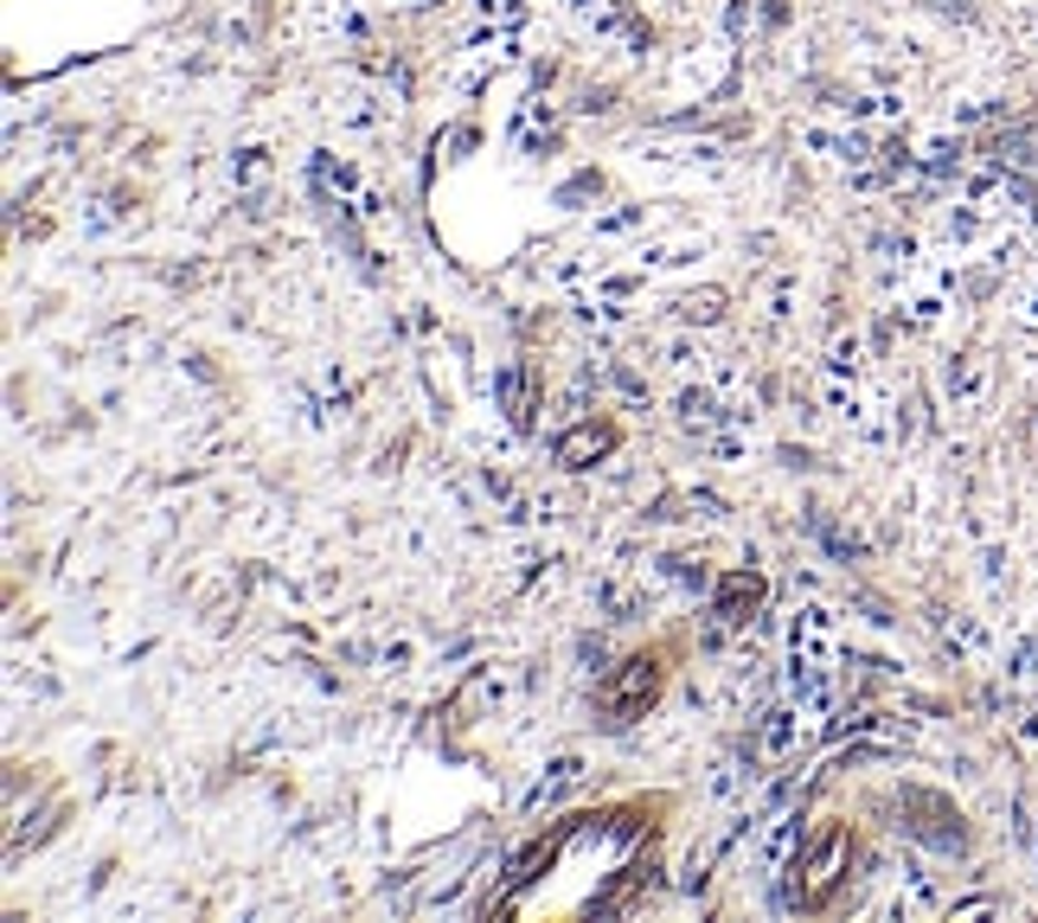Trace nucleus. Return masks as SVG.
<instances>
[{"instance_id":"f257e3e1","label":"nucleus","mask_w":1038,"mask_h":923,"mask_svg":"<svg viewBox=\"0 0 1038 923\" xmlns=\"http://www.w3.org/2000/svg\"><path fill=\"white\" fill-rule=\"evenodd\" d=\"M846 853H853V834H846V828H828L815 847L795 859V892H789L795 911H821V905H828L840 872H846Z\"/></svg>"},{"instance_id":"f03ea898","label":"nucleus","mask_w":1038,"mask_h":923,"mask_svg":"<svg viewBox=\"0 0 1038 923\" xmlns=\"http://www.w3.org/2000/svg\"><path fill=\"white\" fill-rule=\"evenodd\" d=\"M603 712L616 718V725H628V718H641V712L661 700V654H628L623 667L603 680Z\"/></svg>"},{"instance_id":"7ed1b4c3","label":"nucleus","mask_w":1038,"mask_h":923,"mask_svg":"<svg viewBox=\"0 0 1038 923\" xmlns=\"http://www.w3.org/2000/svg\"><path fill=\"white\" fill-rule=\"evenodd\" d=\"M904 834L910 841H923V847H962V815H956V802L949 795H936V789H904Z\"/></svg>"},{"instance_id":"20e7f679","label":"nucleus","mask_w":1038,"mask_h":923,"mask_svg":"<svg viewBox=\"0 0 1038 923\" xmlns=\"http://www.w3.org/2000/svg\"><path fill=\"white\" fill-rule=\"evenodd\" d=\"M763 603V577L757 571H725L712 590V641H725L731 629H744Z\"/></svg>"},{"instance_id":"39448f33","label":"nucleus","mask_w":1038,"mask_h":923,"mask_svg":"<svg viewBox=\"0 0 1038 923\" xmlns=\"http://www.w3.org/2000/svg\"><path fill=\"white\" fill-rule=\"evenodd\" d=\"M315 174H321V187H328V193H334V200H341L353 218H379V213H385V200H379V193L359 180V167H353V161L321 154V161H315Z\"/></svg>"},{"instance_id":"423d86ee","label":"nucleus","mask_w":1038,"mask_h":923,"mask_svg":"<svg viewBox=\"0 0 1038 923\" xmlns=\"http://www.w3.org/2000/svg\"><path fill=\"white\" fill-rule=\"evenodd\" d=\"M494 392H500V405H507V424L533 430V418H539V385H533V366H526V359L500 366V372H494Z\"/></svg>"},{"instance_id":"0eeeda50","label":"nucleus","mask_w":1038,"mask_h":923,"mask_svg":"<svg viewBox=\"0 0 1038 923\" xmlns=\"http://www.w3.org/2000/svg\"><path fill=\"white\" fill-rule=\"evenodd\" d=\"M802 731H808V712L795 706V700H789V706H769L757 718V751L763 757H795V751H802Z\"/></svg>"},{"instance_id":"6e6552de","label":"nucleus","mask_w":1038,"mask_h":923,"mask_svg":"<svg viewBox=\"0 0 1038 923\" xmlns=\"http://www.w3.org/2000/svg\"><path fill=\"white\" fill-rule=\"evenodd\" d=\"M943 392H949V411H981V398H987V359L956 354L949 372H943Z\"/></svg>"},{"instance_id":"1a4fd4ad","label":"nucleus","mask_w":1038,"mask_h":923,"mask_svg":"<svg viewBox=\"0 0 1038 923\" xmlns=\"http://www.w3.org/2000/svg\"><path fill=\"white\" fill-rule=\"evenodd\" d=\"M610 443H616L610 424H577V430L558 436V462H564V469H590L597 456H610Z\"/></svg>"},{"instance_id":"9d476101","label":"nucleus","mask_w":1038,"mask_h":923,"mask_svg":"<svg viewBox=\"0 0 1038 923\" xmlns=\"http://www.w3.org/2000/svg\"><path fill=\"white\" fill-rule=\"evenodd\" d=\"M859 379H866V341H859V334H833L828 385H859Z\"/></svg>"},{"instance_id":"9b49d317","label":"nucleus","mask_w":1038,"mask_h":923,"mask_svg":"<svg viewBox=\"0 0 1038 923\" xmlns=\"http://www.w3.org/2000/svg\"><path fill=\"white\" fill-rule=\"evenodd\" d=\"M795 834H802V821H795V808H782L776 815V828H769V841H763V853H757V866L776 879L782 872V859H789V847H795Z\"/></svg>"},{"instance_id":"f8f14e48","label":"nucleus","mask_w":1038,"mask_h":923,"mask_svg":"<svg viewBox=\"0 0 1038 923\" xmlns=\"http://www.w3.org/2000/svg\"><path fill=\"white\" fill-rule=\"evenodd\" d=\"M577 777H584V764H577V757H558V764H552V777H539V782H533L526 808H552V802L564 795V789H577Z\"/></svg>"},{"instance_id":"ddd939ff","label":"nucleus","mask_w":1038,"mask_h":923,"mask_svg":"<svg viewBox=\"0 0 1038 923\" xmlns=\"http://www.w3.org/2000/svg\"><path fill=\"white\" fill-rule=\"evenodd\" d=\"M917 911H936V879L923 872V866H910V879H904L898 905H892V918H917Z\"/></svg>"},{"instance_id":"4468645a","label":"nucleus","mask_w":1038,"mask_h":923,"mask_svg":"<svg viewBox=\"0 0 1038 923\" xmlns=\"http://www.w3.org/2000/svg\"><path fill=\"white\" fill-rule=\"evenodd\" d=\"M1007 680H1038V636L1007 641Z\"/></svg>"},{"instance_id":"2eb2a0df","label":"nucleus","mask_w":1038,"mask_h":923,"mask_svg":"<svg viewBox=\"0 0 1038 923\" xmlns=\"http://www.w3.org/2000/svg\"><path fill=\"white\" fill-rule=\"evenodd\" d=\"M943 636H949L956 654H987V629H981L974 616H949V623H943Z\"/></svg>"},{"instance_id":"dca6fc26","label":"nucleus","mask_w":1038,"mask_h":923,"mask_svg":"<svg viewBox=\"0 0 1038 923\" xmlns=\"http://www.w3.org/2000/svg\"><path fill=\"white\" fill-rule=\"evenodd\" d=\"M680 315H687V321H705V328H712V321L725 315V295H718V289H699V295H680Z\"/></svg>"},{"instance_id":"f3484780","label":"nucleus","mask_w":1038,"mask_h":923,"mask_svg":"<svg viewBox=\"0 0 1038 923\" xmlns=\"http://www.w3.org/2000/svg\"><path fill=\"white\" fill-rule=\"evenodd\" d=\"M949 918H956V923H969V918H1000V898H969V905H956Z\"/></svg>"},{"instance_id":"a211bd4d","label":"nucleus","mask_w":1038,"mask_h":923,"mask_svg":"<svg viewBox=\"0 0 1038 923\" xmlns=\"http://www.w3.org/2000/svg\"><path fill=\"white\" fill-rule=\"evenodd\" d=\"M1026 321H1038V289L1026 295Z\"/></svg>"}]
</instances>
